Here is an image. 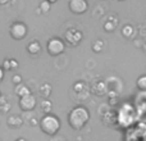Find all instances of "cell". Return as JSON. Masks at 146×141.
I'll return each mask as SVG.
<instances>
[{"label":"cell","instance_id":"6da1fadb","mask_svg":"<svg viewBox=\"0 0 146 141\" xmlns=\"http://www.w3.org/2000/svg\"><path fill=\"white\" fill-rule=\"evenodd\" d=\"M90 121V112L86 106L77 105L72 108L68 113V124L76 131L82 130Z\"/></svg>","mask_w":146,"mask_h":141},{"label":"cell","instance_id":"7a4b0ae2","mask_svg":"<svg viewBox=\"0 0 146 141\" xmlns=\"http://www.w3.org/2000/svg\"><path fill=\"white\" fill-rule=\"evenodd\" d=\"M62 122L55 114H44L40 119V130L48 136H55L59 132Z\"/></svg>","mask_w":146,"mask_h":141},{"label":"cell","instance_id":"3957f363","mask_svg":"<svg viewBox=\"0 0 146 141\" xmlns=\"http://www.w3.org/2000/svg\"><path fill=\"white\" fill-rule=\"evenodd\" d=\"M135 119H136V109H135V106L128 103H124L118 110L117 122L122 127H128L133 123Z\"/></svg>","mask_w":146,"mask_h":141},{"label":"cell","instance_id":"277c9868","mask_svg":"<svg viewBox=\"0 0 146 141\" xmlns=\"http://www.w3.org/2000/svg\"><path fill=\"white\" fill-rule=\"evenodd\" d=\"M64 50H66V43L60 37L54 36V37L49 39V41L46 43V51L51 57L60 55V54L64 53Z\"/></svg>","mask_w":146,"mask_h":141},{"label":"cell","instance_id":"5b68a950","mask_svg":"<svg viewBox=\"0 0 146 141\" xmlns=\"http://www.w3.org/2000/svg\"><path fill=\"white\" fill-rule=\"evenodd\" d=\"M28 33V27L25 22H21V21H15L10 25L9 27V35L13 40H23V39L27 36Z\"/></svg>","mask_w":146,"mask_h":141},{"label":"cell","instance_id":"8992f818","mask_svg":"<svg viewBox=\"0 0 146 141\" xmlns=\"http://www.w3.org/2000/svg\"><path fill=\"white\" fill-rule=\"evenodd\" d=\"M18 105H19L21 110L23 112H32L36 108V105H37V99H36V96L33 94H30L27 96L19 98Z\"/></svg>","mask_w":146,"mask_h":141},{"label":"cell","instance_id":"52a82bcc","mask_svg":"<svg viewBox=\"0 0 146 141\" xmlns=\"http://www.w3.org/2000/svg\"><path fill=\"white\" fill-rule=\"evenodd\" d=\"M68 8L73 14H83L88 9L87 0H69Z\"/></svg>","mask_w":146,"mask_h":141},{"label":"cell","instance_id":"ba28073f","mask_svg":"<svg viewBox=\"0 0 146 141\" xmlns=\"http://www.w3.org/2000/svg\"><path fill=\"white\" fill-rule=\"evenodd\" d=\"M83 33L77 28H71L66 32V43L69 44L71 46H77L82 41Z\"/></svg>","mask_w":146,"mask_h":141},{"label":"cell","instance_id":"9c48e42d","mask_svg":"<svg viewBox=\"0 0 146 141\" xmlns=\"http://www.w3.org/2000/svg\"><path fill=\"white\" fill-rule=\"evenodd\" d=\"M73 92L77 94L78 96L81 98V100H86V99L88 98V95H90V87H88V85L85 82V81H77V82L73 85Z\"/></svg>","mask_w":146,"mask_h":141},{"label":"cell","instance_id":"30bf717a","mask_svg":"<svg viewBox=\"0 0 146 141\" xmlns=\"http://www.w3.org/2000/svg\"><path fill=\"white\" fill-rule=\"evenodd\" d=\"M90 91L96 96H103L108 92V86H106L105 81L103 80H98L95 82L91 83L90 86Z\"/></svg>","mask_w":146,"mask_h":141},{"label":"cell","instance_id":"8fae6325","mask_svg":"<svg viewBox=\"0 0 146 141\" xmlns=\"http://www.w3.org/2000/svg\"><path fill=\"white\" fill-rule=\"evenodd\" d=\"M7 124H8V127H10V128L17 130L23 124V119H22V117L18 116V114H10V116H8Z\"/></svg>","mask_w":146,"mask_h":141},{"label":"cell","instance_id":"7c38bea8","mask_svg":"<svg viewBox=\"0 0 146 141\" xmlns=\"http://www.w3.org/2000/svg\"><path fill=\"white\" fill-rule=\"evenodd\" d=\"M26 49H27V53L30 54V55H32V57L38 55V54L41 53V50H42L40 41H37V40L31 41V43L28 44L27 46H26Z\"/></svg>","mask_w":146,"mask_h":141},{"label":"cell","instance_id":"4fadbf2b","mask_svg":"<svg viewBox=\"0 0 146 141\" xmlns=\"http://www.w3.org/2000/svg\"><path fill=\"white\" fill-rule=\"evenodd\" d=\"M51 91H53V86L50 82H42L38 87V94L44 99H49V96L51 95Z\"/></svg>","mask_w":146,"mask_h":141},{"label":"cell","instance_id":"5bb4252c","mask_svg":"<svg viewBox=\"0 0 146 141\" xmlns=\"http://www.w3.org/2000/svg\"><path fill=\"white\" fill-rule=\"evenodd\" d=\"M14 94L18 96V98H23V96H27L32 92H31L28 86H26L25 83H19V85H17L14 87Z\"/></svg>","mask_w":146,"mask_h":141},{"label":"cell","instance_id":"9a60e30c","mask_svg":"<svg viewBox=\"0 0 146 141\" xmlns=\"http://www.w3.org/2000/svg\"><path fill=\"white\" fill-rule=\"evenodd\" d=\"M40 109L44 114H50L51 109H53V103L50 99H42L40 101Z\"/></svg>","mask_w":146,"mask_h":141},{"label":"cell","instance_id":"2e32d148","mask_svg":"<svg viewBox=\"0 0 146 141\" xmlns=\"http://www.w3.org/2000/svg\"><path fill=\"white\" fill-rule=\"evenodd\" d=\"M135 33H136V30H135V27L132 25H126L122 27V35H123V37L132 39L135 36Z\"/></svg>","mask_w":146,"mask_h":141},{"label":"cell","instance_id":"e0dca14e","mask_svg":"<svg viewBox=\"0 0 146 141\" xmlns=\"http://www.w3.org/2000/svg\"><path fill=\"white\" fill-rule=\"evenodd\" d=\"M104 46H105L104 41L101 40V39H96V40L92 43V45H91V49H92L94 53L99 54V53H101V51L104 50Z\"/></svg>","mask_w":146,"mask_h":141},{"label":"cell","instance_id":"ac0fdd59","mask_svg":"<svg viewBox=\"0 0 146 141\" xmlns=\"http://www.w3.org/2000/svg\"><path fill=\"white\" fill-rule=\"evenodd\" d=\"M117 25H118V19L111 21V18H110V19H108L104 23V31H105V32H113L117 28Z\"/></svg>","mask_w":146,"mask_h":141},{"label":"cell","instance_id":"d6986e66","mask_svg":"<svg viewBox=\"0 0 146 141\" xmlns=\"http://www.w3.org/2000/svg\"><path fill=\"white\" fill-rule=\"evenodd\" d=\"M136 86L140 91H146V74H142L137 78Z\"/></svg>","mask_w":146,"mask_h":141},{"label":"cell","instance_id":"ffe728a7","mask_svg":"<svg viewBox=\"0 0 146 141\" xmlns=\"http://www.w3.org/2000/svg\"><path fill=\"white\" fill-rule=\"evenodd\" d=\"M50 9H51V3H49L48 0H42V1L40 3V5H38V10H40L41 13H44V14L48 13Z\"/></svg>","mask_w":146,"mask_h":141},{"label":"cell","instance_id":"44dd1931","mask_svg":"<svg viewBox=\"0 0 146 141\" xmlns=\"http://www.w3.org/2000/svg\"><path fill=\"white\" fill-rule=\"evenodd\" d=\"M12 82L14 83V86L19 85V83H23V82H22V76H21V74H13Z\"/></svg>","mask_w":146,"mask_h":141},{"label":"cell","instance_id":"7402d4cb","mask_svg":"<svg viewBox=\"0 0 146 141\" xmlns=\"http://www.w3.org/2000/svg\"><path fill=\"white\" fill-rule=\"evenodd\" d=\"M3 68L4 70H12V63H10V59H5L4 62H3Z\"/></svg>","mask_w":146,"mask_h":141},{"label":"cell","instance_id":"603a6c76","mask_svg":"<svg viewBox=\"0 0 146 141\" xmlns=\"http://www.w3.org/2000/svg\"><path fill=\"white\" fill-rule=\"evenodd\" d=\"M10 63H12V70L18 69V67H19V63H18V61H17V59H14V58H10Z\"/></svg>","mask_w":146,"mask_h":141},{"label":"cell","instance_id":"cb8c5ba5","mask_svg":"<svg viewBox=\"0 0 146 141\" xmlns=\"http://www.w3.org/2000/svg\"><path fill=\"white\" fill-rule=\"evenodd\" d=\"M10 108H12V105H10V103H7V104H5V105H3L1 106V109H3V110H1V113H7V112H9L10 110Z\"/></svg>","mask_w":146,"mask_h":141},{"label":"cell","instance_id":"d4e9b609","mask_svg":"<svg viewBox=\"0 0 146 141\" xmlns=\"http://www.w3.org/2000/svg\"><path fill=\"white\" fill-rule=\"evenodd\" d=\"M4 73H5V70L3 67H0V83L3 82V80H4Z\"/></svg>","mask_w":146,"mask_h":141},{"label":"cell","instance_id":"484cf974","mask_svg":"<svg viewBox=\"0 0 146 141\" xmlns=\"http://www.w3.org/2000/svg\"><path fill=\"white\" fill-rule=\"evenodd\" d=\"M10 0H0V7H4V5L9 4Z\"/></svg>","mask_w":146,"mask_h":141},{"label":"cell","instance_id":"4316f807","mask_svg":"<svg viewBox=\"0 0 146 141\" xmlns=\"http://www.w3.org/2000/svg\"><path fill=\"white\" fill-rule=\"evenodd\" d=\"M15 141H27V140L25 137H18V139H15Z\"/></svg>","mask_w":146,"mask_h":141},{"label":"cell","instance_id":"83f0119b","mask_svg":"<svg viewBox=\"0 0 146 141\" xmlns=\"http://www.w3.org/2000/svg\"><path fill=\"white\" fill-rule=\"evenodd\" d=\"M48 1H49V3H51V4H54V3H56L58 0H48Z\"/></svg>","mask_w":146,"mask_h":141},{"label":"cell","instance_id":"f1b7e54d","mask_svg":"<svg viewBox=\"0 0 146 141\" xmlns=\"http://www.w3.org/2000/svg\"><path fill=\"white\" fill-rule=\"evenodd\" d=\"M144 49L146 50V41H145V44H144Z\"/></svg>","mask_w":146,"mask_h":141},{"label":"cell","instance_id":"f546056e","mask_svg":"<svg viewBox=\"0 0 146 141\" xmlns=\"http://www.w3.org/2000/svg\"><path fill=\"white\" fill-rule=\"evenodd\" d=\"M56 141H67V140H64V139H60V140H56Z\"/></svg>","mask_w":146,"mask_h":141},{"label":"cell","instance_id":"4dcf8cb0","mask_svg":"<svg viewBox=\"0 0 146 141\" xmlns=\"http://www.w3.org/2000/svg\"><path fill=\"white\" fill-rule=\"evenodd\" d=\"M118 1H124V0H118Z\"/></svg>","mask_w":146,"mask_h":141},{"label":"cell","instance_id":"1f68e13d","mask_svg":"<svg viewBox=\"0 0 146 141\" xmlns=\"http://www.w3.org/2000/svg\"><path fill=\"white\" fill-rule=\"evenodd\" d=\"M0 141H1V140H0Z\"/></svg>","mask_w":146,"mask_h":141}]
</instances>
